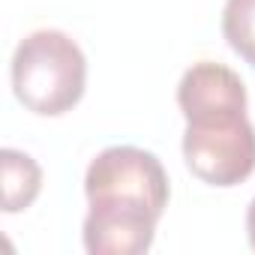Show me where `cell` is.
<instances>
[{
    "instance_id": "cell-1",
    "label": "cell",
    "mask_w": 255,
    "mask_h": 255,
    "mask_svg": "<svg viewBox=\"0 0 255 255\" xmlns=\"http://www.w3.org/2000/svg\"><path fill=\"white\" fill-rule=\"evenodd\" d=\"M12 90L15 99L42 117L72 111L87 84V60L78 42L54 27L27 33L12 54Z\"/></svg>"
},
{
    "instance_id": "cell-2",
    "label": "cell",
    "mask_w": 255,
    "mask_h": 255,
    "mask_svg": "<svg viewBox=\"0 0 255 255\" xmlns=\"http://www.w3.org/2000/svg\"><path fill=\"white\" fill-rule=\"evenodd\" d=\"M186 168L210 186H237L255 171V126L246 111H213L186 120Z\"/></svg>"
},
{
    "instance_id": "cell-3",
    "label": "cell",
    "mask_w": 255,
    "mask_h": 255,
    "mask_svg": "<svg viewBox=\"0 0 255 255\" xmlns=\"http://www.w3.org/2000/svg\"><path fill=\"white\" fill-rule=\"evenodd\" d=\"M84 195L87 204L93 201H123V204H141L156 216L168 207V174L156 153L117 144L105 147L84 174Z\"/></svg>"
},
{
    "instance_id": "cell-4",
    "label": "cell",
    "mask_w": 255,
    "mask_h": 255,
    "mask_svg": "<svg viewBox=\"0 0 255 255\" xmlns=\"http://www.w3.org/2000/svg\"><path fill=\"white\" fill-rule=\"evenodd\" d=\"M159 216L141 204L93 201L84 216V249L90 255H141L153 246Z\"/></svg>"
},
{
    "instance_id": "cell-5",
    "label": "cell",
    "mask_w": 255,
    "mask_h": 255,
    "mask_svg": "<svg viewBox=\"0 0 255 255\" xmlns=\"http://www.w3.org/2000/svg\"><path fill=\"white\" fill-rule=\"evenodd\" d=\"M177 105L183 117L213 114V111H246V84L225 63L201 60L192 63L177 84Z\"/></svg>"
},
{
    "instance_id": "cell-6",
    "label": "cell",
    "mask_w": 255,
    "mask_h": 255,
    "mask_svg": "<svg viewBox=\"0 0 255 255\" xmlns=\"http://www.w3.org/2000/svg\"><path fill=\"white\" fill-rule=\"evenodd\" d=\"M0 174H3V210L18 213L30 207L42 189V168L24 150L3 147L0 150Z\"/></svg>"
},
{
    "instance_id": "cell-7",
    "label": "cell",
    "mask_w": 255,
    "mask_h": 255,
    "mask_svg": "<svg viewBox=\"0 0 255 255\" xmlns=\"http://www.w3.org/2000/svg\"><path fill=\"white\" fill-rule=\"evenodd\" d=\"M222 36L228 39L234 54L255 66V0H225Z\"/></svg>"
},
{
    "instance_id": "cell-8",
    "label": "cell",
    "mask_w": 255,
    "mask_h": 255,
    "mask_svg": "<svg viewBox=\"0 0 255 255\" xmlns=\"http://www.w3.org/2000/svg\"><path fill=\"white\" fill-rule=\"evenodd\" d=\"M246 234H249V246L255 249V198L249 201V210H246Z\"/></svg>"
}]
</instances>
